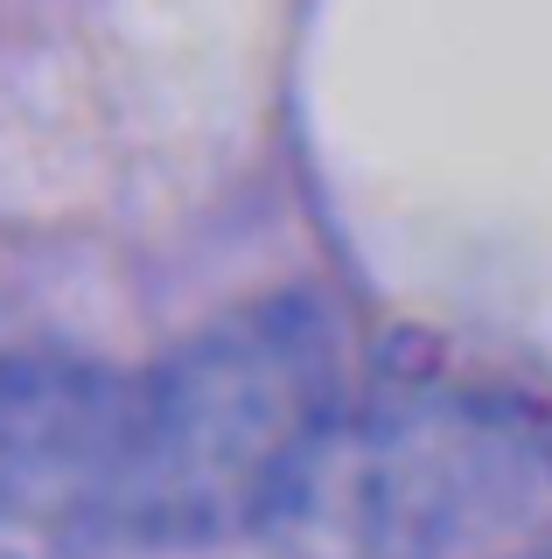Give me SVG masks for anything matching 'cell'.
Listing matches in <instances>:
<instances>
[{
    "instance_id": "1",
    "label": "cell",
    "mask_w": 552,
    "mask_h": 559,
    "mask_svg": "<svg viewBox=\"0 0 552 559\" xmlns=\"http://www.w3.org/2000/svg\"><path fill=\"white\" fill-rule=\"evenodd\" d=\"M350 406V343L322 294H266L127 371L106 538L211 546L266 532L287 483Z\"/></svg>"
},
{
    "instance_id": "2",
    "label": "cell",
    "mask_w": 552,
    "mask_h": 559,
    "mask_svg": "<svg viewBox=\"0 0 552 559\" xmlns=\"http://www.w3.org/2000/svg\"><path fill=\"white\" fill-rule=\"evenodd\" d=\"M259 538L287 559H517L552 538V427L482 378H385L350 392Z\"/></svg>"
},
{
    "instance_id": "3",
    "label": "cell",
    "mask_w": 552,
    "mask_h": 559,
    "mask_svg": "<svg viewBox=\"0 0 552 559\" xmlns=\"http://www.w3.org/2000/svg\"><path fill=\"white\" fill-rule=\"evenodd\" d=\"M127 371L63 357L0 364V524L49 538H106Z\"/></svg>"
},
{
    "instance_id": "4",
    "label": "cell",
    "mask_w": 552,
    "mask_h": 559,
    "mask_svg": "<svg viewBox=\"0 0 552 559\" xmlns=\"http://www.w3.org/2000/svg\"><path fill=\"white\" fill-rule=\"evenodd\" d=\"M517 559H552V538H545V546H531V552H517Z\"/></svg>"
}]
</instances>
